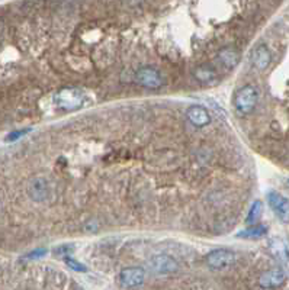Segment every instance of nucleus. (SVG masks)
<instances>
[{"label":"nucleus","mask_w":289,"mask_h":290,"mask_svg":"<svg viewBox=\"0 0 289 290\" xmlns=\"http://www.w3.org/2000/svg\"><path fill=\"white\" fill-rule=\"evenodd\" d=\"M262 214H263V203L260 200H256L255 203L251 204V208L248 211V215L246 218V224H248V225L256 224L257 221L260 219Z\"/></svg>","instance_id":"2eb2a0df"},{"label":"nucleus","mask_w":289,"mask_h":290,"mask_svg":"<svg viewBox=\"0 0 289 290\" xmlns=\"http://www.w3.org/2000/svg\"><path fill=\"white\" fill-rule=\"evenodd\" d=\"M135 81L147 89H159L163 85L160 73L153 67H141L135 73Z\"/></svg>","instance_id":"423d86ee"},{"label":"nucleus","mask_w":289,"mask_h":290,"mask_svg":"<svg viewBox=\"0 0 289 290\" xmlns=\"http://www.w3.org/2000/svg\"><path fill=\"white\" fill-rule=\"evenodd\" d=\"M45 254H47V250H45V248H38V250H35L32 253H29V254H28V258H40L44 257Z\"/></svg>","instance_id":"6ab92c4d"},{"label":"nucleus","mask_w":289,"mask_h":290,"mask_svg":"<svg viewBox=\"0 0 289 290\" xmlns=\"http://www.w3.org/2000/svg\"><path fill=\"white\" fill-rule=\"evenodd\" d=\"M47 184L43 179H35L29 186V194L33 200H43L47 197Z\"/></svg>","instance_id":"4468645a"},{"label":"nucleus","mask_w":289,"mask_h":290,"mask_svg":"<svg viewBox=\"0 0 289 290\" xmlns=\"http://www.w3.org/2000/svg\"><path fill=\"white\" fill-rule=\"evenodd\" d=\"M270 251L278 260L286 261L289 258V244L280 238H275L270 241Z\"/></svg>","instance_id":"f8f14e48"},{"label":"nucleus","mask_w":289,"mask_h":290,"mask_svg":"<svg viewBox=\"0 0 289 290\" xmlns=\"http://www.w3.org/2000/svg\"><path fill=\"white\" fill-rule=\"evenodd\" d=\"M149 267L153 273L160 274V276H167V274H173L179 269L177 261L170 256H164V254H159V256H153L149 260Z\"/></svg>","instance_id":"20e7f679"},{"label":"nucleus","mask_w":289,"mask_h":290,"mask_svg":"<svg viewBox=\"0 0 289 290\" xmlns=\"http://www.w3.org/2000/svg\"><path fill=\"white\" fill-rule=\"evenodd\" d=\"M266 232H268V228L265 225L253 224L251 226H248L247 229L241 231V232L238 234V238H244V239H259V238L266 235Z\"/></svg>","instance_id":"ddd939ff"},{"label":"nucleus","mask_w":289,"mask_h":290,"mask_svg":"<svg viewBox=\"0 0 289 290\" xmlns=\"http://www.w3.org/2000/svg\"><path fill=\"white\" fill-rule=\"evenodd\" d=\"M270 60H272V55L266 45H259L251 51V63L259 71L266 70L270 64Z\"/></svg>","instance_id":"1a4fd4ad"},{"label":"nucleus","mask_w":289,"mask_h":290,"mask_svg":"<svg viewBox=\"0 0 289 290\" xmlns=\"http://www.w3.org/2000/svg\"><path fill=\"white\" fill-rule=\"evenodd\" d=\"M259 102V92L255 86L246 85L238 89L234 96V106L240 115H248L256 108Z\"/></svg>","instance_id":"f257e3e1"},{"label":"nucleus","mask_w":289,"mask_h":290,"mask_svg":"<svg viewBox=\"0 0 289 290\" xmlns=\"http://www.w3.org/2000/svg\"><path fill=\"white\" fill-rule=\"evenodd\" d=\"M186 116L191 120V123H193L198 128H202V127L208 125L211 122V115L202 106H192V108H189L188 112H186Z\"/></svg>","instance_id":"9d476101"},{"label":"nucleus","mask_w":289,"mask_h":290,"mask_svg":"<svg viewBox=\"0 0 289 290\" xmlns=\"http://www.w3.org/2000/svg\"><path fill=\"white\" fill-rule=\"evenodd\" d=\"M85 102V95L77 87H64L54 96V103L63 110H75Z\"/></svg>","instance_id":"f03ea898"},{"label":"nucleus","mask_w":289,"mask_h":290,"mask_svg":"<svg viewBox=\"0 0 289 290\" xmlns=\"http://www.w3.org/2000/svg\"><path fill=\"white\" fill-rule=\"evenodd\" d=\"M268 202L269 206L272 208V211L275 212V215L285 224L289 222V200L280 194L279 192L270 190L268 193Z\"/></svg>","instance_id":"39448f33"},{"label":"nucleus","mask_w":289,"mask_h":290,"mask_svg":"<svg viewBox=\"0 0 289 290\" xmlns=\"http://www.w3.org/2000/svg\"><path fill=\"white\" fill-rule=\"evenodd\" d=\"M285 280H286V274L283 270L270 269L260 276L259 283L263 289H278L285 283Z\"/></svg>","instance_id":"6e6552de"},{"label":"nucleus","mask_w":289,"mask_h":290,"mask_svg":"<svg viewBox=\"0 0 289 290\" xmlns=\"http://www.w3.org/2000/svg\"><path fill=\"white\" fill-rule=\"evenodd\" d=\"M146 271L141 267H128L119 273V281L124 287H137L144 283Z\"/></svg>","instance_id":"0eeeda50"},{"label":"nucleus","mask_w":289,"mask_h":290,"mask_svg":"<svg viewBox=\"0 0 289 290\" xmlns=\"http://www.w3.org/2000/svg\"><path fill=\"white\" fill-rule=\"evenodd\" d=\"M31 129H21V131H13V132H11L8 137H6V141L8 142H13V141H18L19 138H22L23 135H26L28 132H29Z\"/></svg>","instance_id":"a211bd4d"},{"label":"nucleus","mask_w":289,"mask_h":290,"mask_svg":"<svg viewBox=\"0 0 289 290\" xmlns=\"http://www.w3.org/2000/svg\"><path fill=\"white\" fill-rule=\"evenodd\" d=\"M65 264L70 267L71 270H75V271H79V273H85L86 267L82 264V263H79V261H76L73 258H68V256H65Z\"/></svg>","instance_id":"f3484780"},{"label":"nucleus","mask_w":289,"mask_h":290,"mask_svg":"<svg viewBox=\"0 0 289 290\" xmlns=\"http://www.w3.org/2000/svg\"><path fill=\"white\" fill-rule=\"evenodd\" d=\"M195 77H196V80H199L202 83H209L215 78V73L208 67H199L195 70Z\"/></svg>","instance_id":"dca6fc26"},{"label":"nucleus","mask_w":289,"mask_h":290,"mask_svg":"<svg viewBox=\"0 0 289 290\" xmlns=\"http://www.w3.org/2000/svg\"><path fill=\"white\" fill-rule=\"evenodd\" d=\"M286 183H288V186H289V180H288V182H286Z\"/></svg>","instance_id":"aec40b11"},{"label":"nucleus","mask_w":289,"mask_h":290,"mask_svg":"<svg viewBox=\"0 0 289 290\" xmlns=\"http://www.w3.org/2000/svg\"><path fill=\"white\" fill-rule=\"evenodd\" d=\"M216 55H218V58L223 63V65L227 67L228 70L234 68L238 64V61H240V54L234 48H223V50L218 51Z\"/></svg>","instance_id":"9b49d317"},{"label":"nucleus","mask_w":289,"mask_h":290,"mask_svg":"<svg viewBox=\"0 0 289 290\" xmlns=\"http://www.w3.org/2000/svg\"><path fill=\"white\" fill-rule=\"evenodd\" d=\"M206 266L209 269L212 270H223L227 269V267H231L236 261V254L227 248H218V250H214L211 251L206 258Z\"/></svg>","instance_id":"7ed1b4c3"}]
</instances>
